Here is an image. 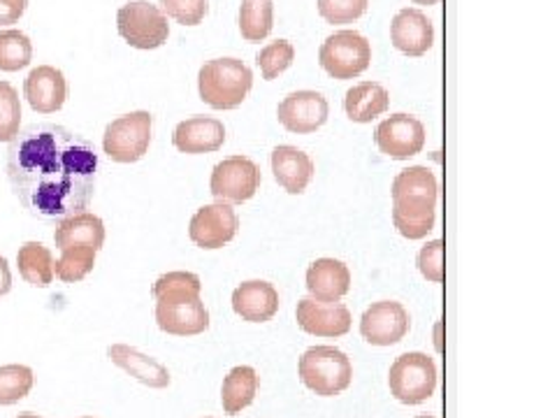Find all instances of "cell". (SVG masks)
<instances>
[{
	"mask_svg": "<svg viewBox=\"0 0 557 418\" xmlns=\"http://www.w3.org/2000/svg\"><path fill=\"white\" fill-rule=\"evenodd\" d=\"M98 153L63 126L20 131L8 147V180L26 212L40 221H63L86 212L96 190Z\"/></svg>",
	"mask_w": 557,
	"mask_h": 418,
	"instance_id": "cell-1",
	"label": "cell"
},
{
	"mask_svg": "<svg viewBox=\"0 0 557 418\" xmlns=\"http://www.w3.org/2000/svg\"><path fill=\"white\" fill-rule=\"evenodd\" d=\"M156 323L168 335L194 337L209 328V311L200 298L202 282L194 272H168L156 279Z\"/></svg>",
	"mask_w": 557,
	"mask_h": 418,
	"instance_id": "cell-2",
	"label": "cell"
},
{
	"mask_svg": "<svg viewBox=\"0 0 557 418\" xmlns=\"http://www.w3.org/2000/svg\"><path fill=\"white\" fill-rule=\"evenodd\" d=\"M253 86V73L239 59L207 61L198 73V94L212 110H237Z\"/></svg>",
	"mask_w": 557,
	"mask_h": 418,
	"instance_id": "cell-3",
	"label": "cell"
},
{
	"mask_svg": "<svg viewBox=\"0 0 557 418\" xmlns=\"http://www.w3.org/2000/svg\"><path fill=\"white\" fill-rule=\"evenodd\" d=\"M305 386L321 397H335L351 386L354 365L337 346H311L298 362Z\"/></svg>",
	"mask_w": 557,
	"mask_h": 418,
	"instance_id": "cell-4",
	"label": "cell"
},
{
	"mask_svg": "<svg viewBox=\"0 0 557 418\" xmlns=\"http://www.w3.org/2000/svg\"><path fill=\"white\" fill-rule=\"evenodd\" d=\"M388 386L397 403L423 405L437 389V365L421 352L403 354L391 365Z\"/></svg>",
	"mask_w": 557,
	"mask_h": 418,
	"instance_id": "cell-5",
	"label": "cell"
},
{
	"mask_svg": "<svg viewBox=\"0 0 557 418\" xmlns=\"http://www.w3.org/2000/svg\"><path fill=\"white\" fill-rule=\"evenodd\" d=\"M153 116L145 110L124 114L108 124L102 135V151L110 156L114 163H137L145 159L151 145Z\"/></svg>",
	"mask_w": 557,
	"mask_h": 418,
	"instance_id": "cell-6",
	"label": "cell"
},
{
	"mask_svg": "<svg viewBox=\"0 0 557 418\" xmlns=\"http://www.w3.org/2000/svg\"><path fill=\"white\" fill-rule=\"evenodd\" d=\"M319 63L330 77L356 79L372 63V45L358 30H339L321 45Z\"/></svg>",
	"mask_w": 557,
	"mask_h": 418,
	"instance_id": "cell-7",
	"label": "cell"
},
{
	"mask_svg": "<svg viewBox=\"0 0 557 418\" xmlns=\"http://www.w3.org/2000/svg\"><path fill=\"white\" fill-rule=\"evenodd\" d=\"M119 35L135 49H159L170 38L168 16L149 0H133L116 12Z\"/></svg>",
	"mask_w": 557,
	"mask_h": 418,
	"instance_id": "cell-8",
	"label": "cell"
},
{
	"mask_svg": "<svg viewBox=\"0 0 557 418\" xmlns=\"http://www.w3.org/2000/svg\"><path fill=\"white\" fill-rule=\"evenodd\" d=\"M260 168L247 159V156H231L214 165L212 180H209V190L216 202L239 205L251 200L260 188Z\"/></svg>",
	"mask_w": 557,
	"mask_h": 418,
	"instance_id": "cell-9",
	"label": "cell"
},
{
	"mask_svg": "<svg viewBox=\"0 0 557 418\" xmlns=\"http://www.w3.org/2000/svg\"><path fill=\"white\" fill-rule=\"evenodd\" d=\"M374 143L383 156L393 161H407L425 147V126L411 114H393L383 119L374 131Z\"/></svg>",
	"mask_w": 557,
	"mask_h": 418,
	"instance_id": "cell-10",
	"label": "cell"
},
{
	"mask_svg": "<svg viewBox=\"0 0 557 418\" xmlns=\"http://www.w3.org/2000/svg\"><path fill=\"white\" fill-rule=\"evenodd\" d=\"M239 229V219L233 205L214 202L205 205L194 214L188 223V237L200 249L214 251L233 242Z\"/></svg>",
	"mask_w": 557,
	"mask_h": 418,
	"instance_id": "cell-11",
	"label": "cell"
},
{
	"mask_svg": "<svg viewBox=\"0 0 557 418\" xmlns=\"http://www.w3.org/2000/svg\"><path fill=\"white\" fill-rule=\"evenodd\" d=\"M411 328L409 311L403 303L381 300L364 309L360 319V335L374 346H393L403 342Z\"/></svg>",
	"mask_w": 557,
	"mask_h": 418,
	"instance_id": "cell-12",
	"label": "cell"
},
{
	"mask_svg": "<svg viewBox=\"0 0 557 418\" xmlns=\"http://www.w3.org/2000/svg\"><path fill=\"white\" fill-rule=\"evenodd\" d=\"M276 116L278 124L288 133L309 135L325 126L330 116V104L319 91H295L278 102Z\"/></svg>",
	"mask_w": 557,
	"mask_h": 418,
	"instance_id": "cell-13",
	"label": "cell"
},
{
	"mask_svg": "<svg viewBox=\"0 0 557 418\" xmlns=\"http://www.w3.org/2000/svg\"><path fill=\"white\" fill-rule=\"evenodd\" d=\"M300 330L313 337H344L351 330V311L342 303H319L313 298H302L295 309Z\"/></svg>",
	"mask_w": 557,
	"mask_h": 418,
	"instance_id": "cell-14",
	"label": "cell"
},
{
	"mask_svg": "<svg viewBox=\"0 0 557 418\" xmlns=\"http://www.w3.org/2000/svg\"><path fill=\"white\" fill-rule=\"evenodd\" d=\"M391 196H393V207L437 209L440 184L430 168L411 165L399 172L393 180Z\"/></svg>",
	"mask_w": 557,
	"mask_h": 418,
	"instance_id": "cell-15",
	"label": "cell"
},
{
	"mask_svg": "<svg viewBox=\"0 0 557 418\" xmlns=\"http://www.w3.org/2000/svg\"><path fill=\"white\" fill-rule=\"evenodd\" d=\"M391 42L397 51L411 59L428 54L434 45V26L428 14L416 8L399 10L391 24Z\"/></svg>",
	"mask_w": 557,
	"mask_h": 418,
	"instance_id": "cell-16",
	"label": "cell"
},
{
	"mask_svg": "<svg viewBox=\"0 0 557 418\" xmlns=\"http://www.w3.org/2000/svg\"><path fill=\"white\" fill-rule=\"evenodd\" d=\"M24 96L38 114H54L67 98L65 75L54 65L33 67L24 82Z\"/></svg>",
	"mask_w": 557,
	"mask_h": 418,
	"instance_id": "cell-17",
	"label": "cell"
},
{
	"mask_svg": "<svg viewBox=\"0 0 557 418\" xmlns=\"http://www.w3.org/2000/svg\"><path fill=\"white\" fill-rule=\"evenodd\" d=\"M233 311L242 321L268 323L278 311V293L270 282L251 279L233 291Z\"/></svg>",
	"mask_w": 557,
	"mask_h": 418,
	"instance_id": "cell-18",
	"label": "cell"
},
{
	"mask_svg": "<svg viewBox=\"0 0 557 418\" xmlns=\"http://www.w3.org/2000/svg\"><path fill=\"white\" fill-rule=\"evenodd\" d=\"M307 291L319 303H339L351 291V272L337 258H319L307 270Z\"/></svg>",
	"mask_w": 557,
	"mask_h": 418,
	"instance_id": "cell-19",
	"label": "cell"
},
{
	"mask_svg": "<svg viewBox=\"0 0 557 418\" xmlns=\"http://www.w3.org/2000/svg\"><path fill=\"white\" fill-rule=\"evenodd\" d=\"M223 143L225 126L212 116H190L172 133V145L182 153H214Z\"/></svg>",
	"mask_w": 557,
	"mask_h": 418,
	"instance_id": "cell-20",
	"label": "cell"
},
{
	"mask_svg": "<svg viewBox=\"0 0 557 418\" xmlns=\"http://www.w3.org/2000/svg\"><path fill=\"white\" fill-rule=\"evenodd\" d=\"M272 172L286 194L300 196L313 180V161L302 149L282 145L272 151Z\"/></svg>",
	"mask_w": 557,
	"mask_h": 418,
	"instance_id": "cell-21",
	"label": "cell"
},
{
	"mask_svg": "<svg viewBox=\"0 0 557 418\" xmlns=\"http://www.w3.org/2000/svg\"><path fill=\"white\" fill-rule=\"evenodd\" d=\"M110 360L116 365V368L137 379L139 383H145L149 389H168L170 386V372L163 362H159L151 356H145L143 352H137L135 346L128 344H112L108 348Z\"/></svg>",
	"mask_w": 557,
	"mask_h": 418,
	"instance_id": "cell-22",
	"label": "cell"
},
{
	"mask_svg": "<svg viewBox=\"0 0 557 418\" xmlns=\"http://www.w3.org/2000/svg\"><path fill=\"white\" fill-rule=\"evenodd\" d=\"M54 242L61 251L70 247H89L94 251H100L104 244V223L91 212L73 214L57 223Z\"/></svg>",
	"mask_w": 557,
	"mask_h": 418,
	"instance_id": "cell-23",
	"label": "cell"
},
{
	"mask_svg": "<svg viewBox=\"0 0 557 418\" xmlns=\"http://www.w3.org/2000/svg\"><path fill=\"white\" fill-rule=\"evenodd\" d=\"M391 96L386 91V86H381L376 82H362L356 84L354 89L346 91L344 98V110L346 116L354 121V124H370L372 119L381 116L388 110Z\"/></svg>",
	"mask_w": 557,
	"mask_h": 418,
	"instance_id": "cell-24",
	"label": "cell"
},
{
	"mask_svg": "<svg viewBox=\"0 0 557 418\" xmlns=\"http://www.w3.org/2000/svg\"><path fill=\"white\" fill-rule=\"evenodd\" d=\"M258 393V372L251 368V365H237L228 372V377L223 379L221 386V405L223 411L237 416L242 409H247L253 405Z\"/></svg>",
	"mask_w": 557,
	"mask_h": 418,
	"instance_id": "cell-25",
	"label": "cell"
},
{
	"mask_svg": "<svg viewBox=\"0 0 557 418\" xmlns=\"http://www.w3.org/2000/svg\"><path fill=\"white\" fill-rule=\"evenodd\" d=\"M16 266L24 282L35 288H47L54 282V256L42 242H26L16 251Z\"/></svg>",
	"mask_w": 557,
	"mask_h": 418,
	"instance_id": "cell-26",
	"label": "cell"
},
{
	"mask_svg": "<svg viewBox=\"0 0 557 418\" xmlns=\"http://www.w3.org/2000/svg\"><path fill=\"white\" fill-rule=\"evenodd\" d=\"M274 26L272 0H242L239 33L247 42H263Z\"/></svg>",
	"mask_w": 557,
	"mask_h": 418,
	"instance_id": "cell-27",
	"label": "cell"
},
{
	"mask_svg": "<svg viewBox=\"0 0 557 418\" xmlns=\"http://www.w3.org/2000/svg\"><path fill=\"white\" fill-rule=\"evenodd\" d=\"M33 61L30 38L22 30H0V70L3 73H16Z\"/></svg>",
	"mask_w": 557,
	"mask_h": 418,
	"instance_id": "cell-28",
	"label": "cell"
},
{
	"mask_svg": "<svg viewBox=\"0 0 557 418\" xmlns=\"http://www.w3.org/2000/svg\"><path fill=\"white\" fill-rule=\"evenodd\" d=\"M96 254L89 247H70L61 251V258L54 260V276L63 284H77L96 266Z\"/></svg>",
	"mask_w": 557,
	"mask_h": 418,
	"instance_id": "cell-29",
	"label": "cell"
},
{
	"mask_svg": "<svg viewBox=\"0 0 557 418\" xmlns=\"http://www.w3.org/2000/svg\"><path fill=\"white\" fill-rule=\"evenodd\" d=\"M35 383L28 365H3L0 368V405L10 407L24 399Z\"/></svg>",
	"mask_w": 557,
	"mask_h": 418,
	"instance_id": "cell-30",
	"label": "cell"
},
{
	"mask_svg": "<svg viewBox=\"0 0 557 418\" xmlns=\"http://www.w3.org/2000/svg\"><path fill=\"white\" fill-rule=\"evenodd\" d=\"M22 131V102L10 82L0 79V143H12Z\"/></svg>",
	"mask_w": 557,
	"mask_h": 418,
	"instance_id": "cell-31",
	"label": "cell"
},
{
	"mask_svg": "<svg viewBox=\"0 0 557 418\" xmlns=\"http://www.w3.org/2000/svg\"><path fill=\"white\" fill-rule=\"evenodd\" d=\"M295 61V47L288 40H276L270 42L268 47L260 49V54L256 59L260 73H263V79L272 82L293 65Z\"/></svg>",
	"mask_w": 557,
	"mask_h": 418,
	"instance_id": "cell-32",
	"label": "cell"
},
{
	"mask_svg": "<svg viewBox=\"0 0 557 418\" xmlns=\"http://www.w3.org/2000/svg\"><path fill=\"white\" fill-rule=\"evenodd\" d=\"M370 0H319V14L327 24L344 26L354 24L368 12Z\"/></svg>",
	"mask_w": 557,
	"mask_h": 418,
	"instance_id": "cell-33",
	"label": "cell"
},
{
	"mask_svg": "<svg viewBox=\"0 0 557 418\" xmlns=\"http://www.w3.org/2000/svg\"><path fill=\"white\" fill-rule=\"evenodd\" d=\"M163 14L182 26H198L209 12V0H161Z\"/></svg>",
	"mask_w": 557,
	"mask_h": 418,
	"instance_id": "cell-34",
	"label": "cell"
},
{
	"mask_svg": "<svg viewBox=\"0 0 557 418\" xmlns=\"http://www.w3.org/2000/svg\"><path fill=\"white\" fill-rule=\"evenodd\" d=\"M418 270L430 284H442L444 279V242L432 239L418 251Z\"/></svg>",
	"mask_w": 557,
	"mask_h": 418,
	"instance_id": "cell-35",
	"label": "cell"
},
{
	"mask_svg": "<svg viewBox=\"0 0 557 418\" xmlns=\"http://www.w3.org/2000/svg\"><path fill=\"white\" fill-rule=\"evenodd\" d=\"M28 0H0V26H12L24 16Z\"/></svg>",
	"mask_w": 557,
	"mask_h": 418,
	"instance_id": "cell-36",
	"label": "cell"
},
{
	"mask_svg": "<svg viewBox=\"0 0 557 418\" xmlns=\"http://www.w3.org/2000/svg\"><path fill=\"white\" fill-rule=\"evenodd\" d=\"M10 288H12V272L8 266V258L0 256V298L8 295Z\"/></svg>",
	"mask_w": 557,
	"mask_h": 418,
	"instance_id": "cell-37",
	"label": "cell"
},
{
	"mask_svg": "<svg viewBox=\"0 0 557 418\" xmlns=\"http://www.w3.org/2000/svg\"><path fill=\"white\" fill-rule=\"evenodd\" d=\"M413 3H416V5H428V8H430V5H440V0H413Z\"/></svg>",
	"mask_w": 557,
	"mask_h": 418,
	"instance_id": "cell-38",
	"label": "cell"
},
{
	"mask_svg": "<svg viewBox=\"0 0 557 418\" xmlns=\"http://www.w3.org/2000/svg\"><path fill=\"white\" fill-rule=\"evenodd\" d=\"M440 333H442V323H437V328H434V337H437V342H434V344H437V348H442V340H440Z\"/></svg>",
	"mask_w": 557,
	"mask_h": 418,
	"instance_id": "cell-39",
	"label": "cell"
},
{
	"mask_svg": "<svg viewBox=\"0 0 557 418\" xmlns=\"http://www.w3.org/2000/svg\"><path fill=\"white\" fill-rule=\"evenodd\" d=\"M14 418H42V416H38V414H30V411H26V414H20V416H14Z\"/></svg>",
	"mask_w": 557,
	"mask_h": 418,
	"instance_id": "cell-40",
	"label": "cell"
},
{
	"mask_svg": "<svg viewBox=\"0 0 557 418\" xmlns=\"http://www.w3.org/2000/svg\"><path fill=\"white\" fill-rule=\"evenodd\" d=\"M416 418H440V416H432V414H423V416H416Z\"/></svg>",
	"mask_w": 557,
	"mask_h": 418,
	"instance_id": "cell-41",
	"label": "cell"
},
{
	"mask_svg": "<svg viewBox=\"0 0 557 418\" xmlns=\"http://www.w3.org/2000/svg\"><path fill=\"white\" fill-rule=\"evenodd\" d=\"M82 418H94V416H82Z\"/></svg>",
	"mask_w": 557,
	"mask_h": 418,
	"instance_id": "cell-42",
	"label": "cell"
}]
</instances>
